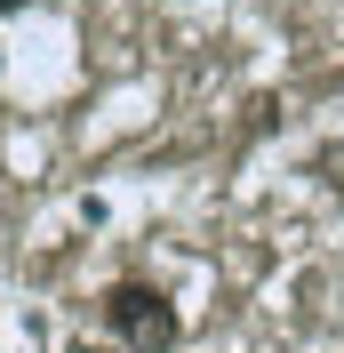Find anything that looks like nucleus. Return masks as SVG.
<instances>
[{"instance_id": "obj_1", "label": "nucleus", "mask_w": 344, "mask_h": 353, "mask_svg": "<svg viewBox=\"0 0 344 353\" xmlns=\"http://www.w3.org/2000/svg\"><path fill=\"white\" fill-rule=\"evenodd\" d=\"M105 330L136 353H169L176 345V305L144 281H120V289H105Z\"/></svg>"}, {"instance_id": "obj_2", "label": "nucleus", "mask_w": 344, "mask_h": 353, "mask_svg": "<svg viewBox=\"0 0 344 353\" xmlns=\"http://www.w3.org/2000/svg\"><path fill=\"white\" fill-rule=\"evenodd\" d=\"M8 8H24V0H0V17H8Z\"/></svg>"}]
</instances>
